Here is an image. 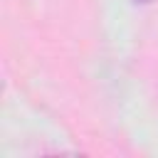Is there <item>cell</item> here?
Returning <instances> with one entry per match:
<instances>
[{
	"instance_id": "6da1fadb",
	"label": "cell",
	"mask_w": 158,
	"mask_h": 158,
	"mask_svg": "<svg viewBox=\"0 0 158 158\" xmlns=\"http://www.w3.org/2000/svg\"><path fill=\"white\" fill-rule=\"evenodd\" d=\"M136 2H148V0H136Z\"/></svg>"
}]
</instances>
